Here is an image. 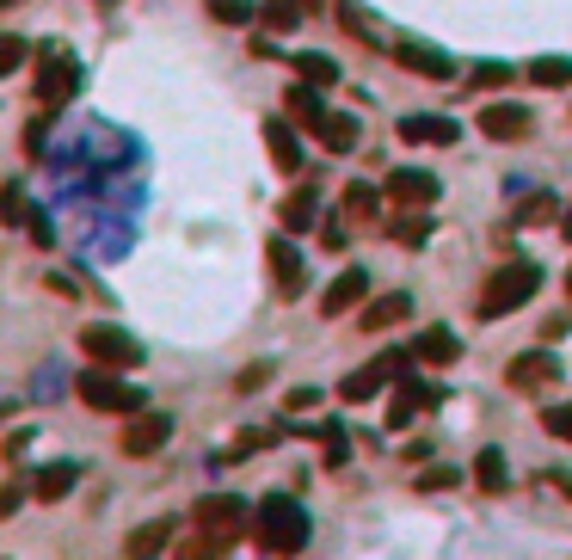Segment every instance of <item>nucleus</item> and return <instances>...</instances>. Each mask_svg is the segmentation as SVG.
Instances as JSON below:
<instances>
[{
	"label": "nucleus",
	"instance_id": "obj_1",
	"mask_svg": "<svg viewBox=\"0 0 572 560\" xmlns=\"http://www.w3.org/2000/svg\"><path fill=\"white\" fill-rule=\"evenodd\" d=\"M253 542L265 555H302L309 548V512L295 499H265L259 512H253Z\"/></svg>",
	"mask_w": 572,
	"mask_h": 560
},
{
	"label": "nucleus",
	"instance_id": "obj_2",
	"mask_svg": "<svg viewBox=\"0 0 572 560\" xmlns=\"http://www.w3.org/2000/svg\"><path fill=\"white\" fill-rule=\"evenodd\" d=\"M541 290V265H529V259H505L493 271V278H486V290H480V321H505L511 309H524L529 296H536Z\"/></svg>",
	"mask_w": 572,
	"mask_h": 560
},
{
	"label": "nucleus",
	"instance_id": "obj_3",
	"mask_svg": "<svg viewBox=\"0 0 572 560\" xmlns=\"http://www.w3.org/2000/svg\"><path fill=\"white\" fill-rule=\"evenodd\" d=\"M247 529V505L234 493H210L198 499V548H234Z\"/></svg>",
	"mask_w": 572,
	"mask_h": 560
},
{
	"label": "nucleus",
	"instance_id": "obj_4",
	"mask_svg": "<svg viewBox=\"0 0 572 560\" xmlns=\"http://www.w3.org/2000/svg\"><path fill=\"white\" fill-rule=\"evenodd\" d=\"M75 394H80L87 406H93V413H136V406H142V394L130 389V382H124L117 370H105V363H93V370L80 376Z\"/></svg>",
	"mask_w": 572,
	"mask_h": 560
},
{
	"label": "nucleus",
	"instance_id": "obj_5",
	"mask_svg": "<svg viewBox=\"0 0 572 560\" xmlns=\"http://www.w3.org/2000/svg\"><path fill=\"white\" fill-rule=\"evenodd\" d=\"M172 437V419L167 413H148V406H136V413H124V432H117V450L130 456V462H142V456L167 450Z\"/></svg>",
	"mask_w": 572,
	"mask_h": 560
},
{
	"label": "nucleus",
	"instance_id": "obj_6",
	"mask_svg": "<svg viewBox=\"0 0 572 560\" xmlns=\"http://www.w3.org/2000/svg\"><path fill=\"white\" fill-rule=\"evenodd\" d=\"M80 351H87L93 363H105V370H130V363H142V345L130 339V333L105 327V321L80 327Z\"/></svg>",
	"mask_w": 572,
	"mask_h": 560
},
{
	"label": "nucleus",
	"instance_id": "obj_7",
	"mask_svg": "<svg viewBox=\"0 0 572 560\" xmlns=\"http://www.w3.org/2000/svg\"><path fill=\"white\" fill-rule=\"evenodd\" d=\"M75 93H80V68H75V56H68V49H49L44 68H37V105L56 111V105H68Z\"/></svg>",
	"mask_w": 572,
	"mask_h": 560
},
{
	"label": "nucleus",
	"instance_id": "obj_8",
	"mask_svg": "<svg viewBox=\"0 0 572 560\" xmlns=\"http://www.w3.org/2000/svg\"><path fill=\"white\" fill-rule=\"evenodd\" d=\"M480 130H486L493 142H524L529 130H536V111H529V105H511V99H498V105L480 111Z\"/></svg>",
	"mask_w": 572,
	"mask_h": 560
},
{
	"label": "nucleus",
	"instance_id": "obj_9",
	"mask_svg": "<svg viewBox=\"0 0 572 560\" xmlns=\"http://www.w3.org/2000/svg\"><path fill=\"white\" fill-rule=\"evenodd\" d=\"M505 382L517 394H541V389H554V382H560V363L548 358V351H524V358L505 370Z\"/></svg>",
	"mask_w": 572,
	"mask_h": 560
},
{
	"label": "nucleus",
	"instance_id": "obj_10",
	"mask_svg": "<svg viewBox=\"0 0 572 560\" xmlns=\"http://www.w3.org/2000/svg\"><path fill=\"white\" fill-rule=\"evenodd\" d=\"M388 198L406 203V210H413V203L425 210V203H437V179L425 167H394V172H388Z\"/></svg>",
	"mask_w": 572,
	"mask_h": 560
},
{
	"label": "nucleus",
	"instance_id": "obj_11",
	"mask_svg": "<svg viewBox=\"0 0 572 560\" xmlns=\"http://www.w3.org/2000/svg\"><path fill=\"white\" fill-rule=\"evenodd\" d=\"M456 136H462V124H456V117H431V111H413V117H401V142H425V148H449Z\"/></svg>",
	"mask_w": 572,
	"mask_h": 560
},
{
	"label": "nucleus",
	"instance_id": "obj_12",
	"mask_svg": "<svg viewBox=\"0 0 572 560\" xmlns=\"http://www.w3.org/2000/svg\"><path fill=\"white\" fill-rule=\"evenodd\" d=\"M363 290H370V278H363V265H351V271H339V278L326 283V296H321V314H351L357 302H363Z\"/></svg>",
	"mask_w": 572,
	"mask_h": 560
},
{
	"label": "nucleus",
	"instance_id": "obj_13",
	"mask_svg": "<svg viewBox=\"0 0 572 560\" xmlns=\"http://www.w3.org/2000/svg\"><path fill=\"white\" fill-rule=\"evenodd\" d=\"M265 259H271L278 296H302V253H295L290 240H271V247H265Z\"/></svg>",
	"mask_w": 572,
	"mask_h": 560
},
{
	"label": "nucleus",
	"instance_id": "obj_14",
	"mask_svg": "<svg viewBox=\"0 0 572 560\" xmlns=\"http://www.w3.org/2000/svg\"><path fill=\"white\" fill-rule=\"evenodd\" d=\"M278 216H283V228H290V234H309L314 216H321V191H314V186H295L290 198L278 203Z\"/></svg>",
	"mask_w": 572,
	"mask_h": 560
},
{
	"label": "nucleus",
	"instance_id": "obj_15",
	"mask_svg": "<svg viewBox=\"0 0 572 560\" xmlns=\"http://www.w3.org/2000/svg\"><path fill=\"white\" fill-rule=\"evenodd\" d=\"M431 401H437V394L425 389V382H401V389H394V406H388V425H394V432H406V425H413Z\"/></svg>",
	"mask_w": 572,
	"mask_h": 560
},
{
	"label": "nucleus",
	"instance_id": "obj_16",
	"mask_svg": "<svg viewBox=\"0 0 572 560\" xmlns=\"http://www.w3.org/2000/svg\"><path fill=\"white\" fill-rule=\"evenodd\" d=\"M265 148H271L278 172H302V142L290 136V124H283V117H265Z\"/></svg>",
	"mask_w": 572,
	"mask_h": 560
},
{
	"label": "nucleus",
	"instance_id": "obj_17",
	"mask_svg": "<svg viewBox=\"0 0 572 560\" xmlns=\"http://www.w3.org/2000/svg\"><path fill=\"white\" fill-rule=\"evenodd\" d=\"M401 63L413 68V75H425V80H449V75H456V63H449L444 49H431V44H413V37L401 44Z\"/></svg>",
	"mask_w": 572,
	"mask_h": 560
},
{
	"label": "nucleus",
	"instance_id": "obj_18",
	"mask_svg": "<svg viewBox=\"0 0 572 560\" xmlns=\"http://www.w3.org/2000/svg\"><path fill=\"white\" fill-rule=\"evenodd\" d=\"M413 358L418 363H456V358H462V345H456V333H449V327H425L413 339Z\"/></svg>",
	"mask_w": 572,
	"mask_h": 560
},
{
	"label": "nucleus",
	"instance_id": "obj_19",
	"mask_svg": "<svg viewBox=\"0 0 572 560\" xmlns=\"http://www.w3.org/2000/svg\"><path fill=\"white\" fill-rule=\"evenodd\" d=\"M75 493V462H49L37 468V481H32V499H44V505H56V499Z\"/></svg>",
	"mask_w": 572,
	"mask_h": 560
},
{
	"label": "nucleus",
	"instance_id": "obj_20",
	"mask_svg": "<svg viewBox=\"0 0 572 560\" xmlns=\"http://www.w3.org/2000/svg\"><path fill=\"white\" fill-rule=\"evenodd\" d=\"M406 314H413V296H401V290H394V296H382V302H370V309H363V333H388L394 321H406Z\"/></svg>",
	"mask_w": 572,
	"mask_h": 560
},
{
	"label": "nucleus",
	"instance_id": "obj_21",
	"mask_svg": "<svg viewBox=\"0 0 572 560\" xmlns=\"http://www.w3.org/2000/svg\"><path fill=\"white\" fill-rule=\"evenodd\" d=\"M314 136H321V148L345 155V148H357V117H339V111H326L321 124H314Z\"/></svg>",
	"mask_w": 572,
	"mask_h": 560
},
{
	"label": "nucleus",
	"instance_id": "obj_22",
	"mask_svg": "<svg viewBox=\"0 0 572 560\" xmlns=\"http://www.w3.org/2000/svg\"><path fill=\"white\" fill-rule=\"evenodd\" d=\"M474 481H480V493H505V486H511L505 450H480V456H474Z\"/></svg>",
	"mask_w": 572,
	"mask_h": 560
},
{
	"label": "nucleus",
	"instance_id": "obj_23",
	"mask_svg": "<svg viewBox=\"0 0 572 560\" xmlns=\"http://www.w3.org/2000/svg\"><path fill=\"white\" fill-rule=\"evenodd\" d=\"M382 382H388V370H382V363H370V370H351V376H345V382H339V394H345L351 406H363L375 389H382Z\"/></svg>",
	"mask_w": 572,
	"mask_h": 560
},
{
	"label": "nucleus",
	"instance_id": "obj_24",
	"mask_svg": "<svg viewBox=\"0 0 572 560\" xmlns=\"http://www.w3.org/2000/svg\"><path fill=\"white\" fill-rule=\"evenodd\" d=\"M290 111H295V124H302V130H314V124L326 117V105H321V87H314V80H302V87L290 93Z\"/></svg>",
	"mask_w": 572,
	"mask_h": 560
},
{
	"label": "nucleus",
	"instance_id": "obj_25",
	"mask_svg": "<svg viewBox=\"0 0 572 560\" xmlns=\"http://www.w3.org/2000/svg\"><path fill=\"white\" fill-rule=\"evenodd\" d=\"M167 542H172V524H167V517H160V524H142V529H130V542H124V548H130V555L142 560V555H160V548H167Z\"/></svg>",
	"mask_w": 572,
	"mask_h": 560
},
{
	"label": "nucleus",
	"instance_id": "obj_26",
	"mask_svg": "<svg viewBox=\"0 0 572 560\" xmlns=\"http://www.w3.org/2000/svg\"><path fill=\"white\" fill-rule=\"evenodd\" d=\"M375 210H382V191H375V186H363V179L345 186V216H351V222H370Z\"/></svg>",
	"mask_w": 572,
	"mask_h": 560
},
{
	"label": "nucleus",
	"instance_id": "obj_27",
	"mask_svg": "<svg viewBox=\"0 0 572 560\" xmlns=\"http://www.w3.org/2000/svg\"><path fill=\"white\" fill-rule=\"evenodd\" d=\"M524 75L536 80V87H567V80H572V63H567V56H536Z\"/></svg>",
	"mask_w": 572,
	"mask_h": 560
},
{
	"label": "nucleus",
	"instance_id": "obj_28",
	"mask_svg": "<svg viewBox=\"0 0 572 560\" xmlns=\"http://www.w3.org/2000/svg\"><path fill=\"white\" fill-rule=\"evenodd\" d=\"M295 75L302 80H314V87H333V80H339V63H333V56H295Z\"/></svg>",
	"mask_w": 572,
	"mask_h": 560
},
{
	"label": "nucleus",
	"instance_id": "obj_29",
	"mask_svg": "<svg viewBox=\"0 0 572 560\" xmlns=\"http://www.w3.org/2000/svg\"><path fill=\"white\" fill-rule=\"evenodd\" d=\"M25 63H32V44L13 37V32H0V80L13 75V68H25Z\"/></svg>",
	"mask_w": 572,
	"mask_h": 560
},
{
	"label": "nucleus",
	"instance_id": "obj_30",
	"mask_svg": "<svg viewBox=\"0 0 572 560\" xmlns=\"http://www.w3.org/2000/svg\"><path fill=\"white\" fill-rule=\"evenodd\" d=\"M203 13L216 19V25H247V19H259L247 0H203Z\"/></svg>",
	"mask_w": 572,
	"mask_h": 560
},
{
	"label": "nucleus",
	"instance_id": "obj_31",
	"mask_svg": "<svg viewBox=\"0 0 572 560\" xmlns=\"http://www.w3.org/2000/svg\"><path fill=\"white\" fill-rule=\"evenodd\" d=\"M321 444H326V468H345V425L339 419L321 425Z\"/></svg>",
	"mask_w": 572,
	"mask_h": 560
},
{
	"label": "nucleus",
	"instance_id": "obj_32",
	"mask_svg": "<svg viewBox=\"0 0 572 560\" xmlns=\"http://www.w3.org/2000/svg\"><path fill=\"white\" fill-rule=\"evenodd\" d=\"M541 425H548V437L572 444V401H567V406H554V413H541Z\"/></svg>",
	"mask_w": 572,
	"mask_h": 560
},
{
	"label": "nucleus",
	"instance_id": "obj_33",
	"mask_svg": "<svg viewBox=\"0 0 572 560\" xmlns=\"http://www.w3.org/2000/svg\"><path fill=\"white\" fill-rule=\"evenodd\" d=\"M25 216H32V210H25V198H19L13 186H7V191H0V222H13V228H19Z\"/></svg>",
	"mask_w": 572,
	"mask_h": 560
},
{
	"label": "nucleus",
	"instance_id": "obj_34",
	"mask_svg": "<svg viewBox=\"0 0 572 560\" xmlns=\"http://www.w3.org/2000/svg\"><path fill=\"white\" fill-rule=\"evenodd\" d=\"M456 481H462L456 468H425V474H418V486H425V493H444V486H456Z\"/></svg>",
	"mask_w": 572,
	"mask_h": 560
},
{
	"label": "nucleus",
	"instance_id": "obj_35",
	"mask_svg": "<svg viewBox=\"0 0 572 560\" xmlns=\"http://www.w3.org/2000/svg\"><path fill=\"white\" fill-rule=\"evenodd\" d=\"M474 80H480V87H505L511 68H505V63H480V68H474Z\"/></svg>",
	"mask_w": 572,
	"mask_h": 560
},
{
	"label": "nucleus",
	"instance_id": "obj_36",
	"mask_svg": "<svg viewBox=\"0 0 572 560\" xmlns=\"http://www.w3.org/2000/svg\"><path fill=\"white\" fill-rule=\"evenodd\" d=\"M19 499H25V486H19V481H7V486H0V524H7V517L19 512Z\"/></svg>",
	"mask_w": 572,
	"mask_h": 560
},
{
	"label": "nucleus",
	"instance_id": "obj_37",
	"mask_svg": "<svg viewBox=\"0 0 572 560\" xmlns=\"http://www.w3.org/2000/svg\"><path fill=\"white\" fill-rule=\"evenodd\" d=\"M548 216H554V198H529L524 203V222H548Z\"/></svg>",
	"mask_w": 572,
	"mask_h": 560
},
{
	"label": "nucleus",
	"instance_id": "obj_38",
	"mask_svg": "<svg viewBox=\"0 0 572 560\" xmlns=\"http://www.w3.org/2000/svg\"><path fill=\"white\" fill-rule=\"evenodd\" d=\"M394 240H401V247H418V240H425V222H401V228H394Z\"/></svg>",
	"mask_w": 572,
	"mask_h": 560
},
{
	"label": "nucleus",
	"instance_id": "obj_39",
	"mask_svg": "<svg viewBox=\"0 0 572 560\" xmlns=\"http://www.w3.org/2000/svg\"><path fill=\"white\" fill-rule=\"evenodd\" d=\"M309 406H321V389H295L290 394V413H309Z\"/></svg>",
	"mask_w": 572,
	"mask_h": 560
},
{
	"label": "nucleus",
	"instance_id": "obj_40",
	"mask_svg": "<svg viewBox=\"0 0 572 560\" xmlns=\"http://www.w3.org/2000/svg\"><path fill=\"white\" fill-rule=\"evenodd\" d=\"M560 493H572V474H560Z\"/></svg>",
	"mask_w": 572,
	"mask_h": 560
},
{
	"label": "nucleus",
	"instance_id": "obj_41",
	"mask_svg": "<svg viewBox=\"0 0 572 560\" xmlns=\"http://www.w3.org/2000/svg\"><path fill=\"white\" fill-rule=\"evenodd\" d=\"M560 228H567V234H572V203H567V222H560Z\"/></svg>",
	"mask_w": 572,
	"mask_h": 560
},
{
	"label": "nucleus",
	"instance_id": "obj_42",
	"mask_svg": "<svg viewBox=\"0 0 572 560\" xmlns=\"http://www.w3.org/2000/svg\"><path fill=\"white\" fill-rule=\"evenodd\" d=\"M567 296H572V271H567Z\"/></svg>",
	"mask_w": 572,
	"mask_h": 560
},
{
	"label": "nucleus",
	"instance_id": "obj_43",
	"mask_svg": "<svg viewBox=\"0 0 572 560\" xmlns=\"http://www.w3.org/2000/svg\"><path fill=\"white\" fill-rule=\"evenodd\" d=\"M0 7H19V0H0Z\"/></svg>",
	"mask_w": 572,
	"mask_h": 560
}]
</instances>
